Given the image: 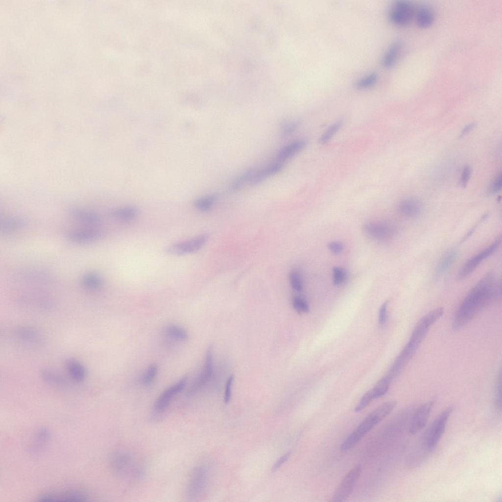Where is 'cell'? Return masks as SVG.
<instances>
[{
	"label": "cell",
	"mask_w": 502,
	"mask_h": 502,
	"mask_svg": "<svg viewBox=\"0 0 502 502\" xmlns=\"http://www.w3.org/2000/svg\"><path fill=\"white\" fill-rule=\"evenodd\" d=\"M69 213L74 219L84 224L96 225L101 222V218L98 213L89 210L73 207L70 209Z\"/></svg>",
	"instance_id": "cell-19"
},
{
	"label": "cell",
	"mask_w": 502,
	"mask_h": 502,
	"mask_svg": "<svg viewBox=\"0 0 502 502\" xmlns=\"http://www.w3.org/2000/svg\"><path fill=\"white\" fill-rule=\"evenodd\" d=\"M27 225L26 221L18 216H10L1 219L0 231L4 234H10L24 228Z\"/></svg>",
	"instance_id": "cell-20"
},
{
	"label": "cell",
	"mask_w": 502,
	"mask_h": 502,
	"mask_svg": "<svg viewBox=\"0 0 502 502\" xmlns=\"http://www.w3.org/2000/svg\"><path fill=\"white\" fill-rule=\"evenodd\" d=\"M444 308L434 309L424 316L417 323L410 339L403 349L413 356L419 346L426 336L430 327L443 315Z\"/></svg>",
	"instance_id": "cell-4"
},
{
	"label": "cell",
	"mask_w": 502,
	"mask_h": 502,
	"mask_svg": "<svg viewBox=\"0 0 502 502\" xmlns=\"http://www.w3.org/2000/svg\"><path fill=\"white\" fill-rule=\"evenodd\" d=\"M40 376L46 382L52 385L64 386L67 384V382L63 376L51 369H43Z\"/></svg>",
	"instance_id": "cell-29"
},
{
	"label": "cell",
	"mask_w": 502,
	"mask_h": 502,
	"mask_svg": "<svg viewBox=\"0 0 502 502\" xmlns=\"http://www.w3.org/2000/svg\"><path fill=\"white\" fill-rule=\"evenodd\" d=\"M471 175V169L469 165H466L463 168L462 172L460 184L462 187H465L470 178Z\"/></svg>",
	"instance_id": "cell-44"
},
{
	"label": "cell",
	"mask_w": 502,
	"mask_h": 502,
	"mask_svg": "<svg viewBox=\"0 0 502 502\" xmlns=\"http://www.w3.org/2000/svg\"><path fill=\"white\" fill-rule=\"evenodd\" d=\"M402 47V42L399 40L395 41L390 45L381 59V63L384 68L389 69L395 65L398 58Z\"/></svg>",
	"instance_id": "cell-23"
},
{
	"label": "cell",
	"mask_w": 502,
	"mask_h": 502,
	"mask_svg": "<svg viewBox=\"0 0 502 502\" xmlns=\"http://www.w3.org/2000/svg\"><path fill=\"white\" fill-rule=\"evenodd\" d=\"M216 199V197L214 195L199 198L195 201V206L198 210L201 211H208L214 204Z\"/></svg>",
	"instance_id": "cell-33"
},
{
	"label": "cell",
	"mask_w": 502,
	"mask_h": 502,
	"mask_svg": "<svg viewBox=\"0 0 502 502\" xmlns=\"http://www.w3.org/2000/svg\"><path fill=\"white\" fill-rule=\"evenodd\" d=\"M82 285L87 289L96 290L100 288L103 284L102 277L95 272H88L83 275L81 280Z\"/></svg>",
	"instance_id": "cell-28"
},
{
	"label": "cell",
	"mask_w": 502,
	"mask_h": 502,
	"mask_svg": "<svg viewBox=\"0 0 502 502\" xmlns=\"http://www.w3.org/2000/svg\"><path fill=\"white\" fill-rule=\"evenodd\" d=\"M109 466L112 472L121 478H135L140 476L141 470L130 453L118 451L113 453L109 459Z\"/></svg>",
	"instance_id": "cell-3"
},
{
	"label": "cell",
	"mask_w": 502,
	"mask_h": 502,
	"mask_svg": "<svg viewBox=\"0 0 502 502\" xmlns=\"http://www.w3.org/2000/svg\"><path fill=\"white\" fill-rule=\"evenodd\" d=\"M88 497L83 491L76 489H63L41 494L38 501L81 502L87 501Z\"/></svg>",
	"instance_id": "cell-12"
},
{
	"label": "cell",
	"mask_w": 502,
	"mask_h": 502,
	"mask_svg": "<svg viewBox=\"0 0 502 502\" xmlns=\"http://www.w3.org/2000/svg\"><path fill=\"white\" fill-rule=\"evenodd\" d=\"M453 409L452 406L447 407L431 424L425 439V444L428 450H433L442 438Z\"/></svg>",
	"instance_id": "cell-6"
},
{
	"label": "cell",
	"mask_w": 502,
	"mask_h": 502,
	"mask_svg": "<svg viewBox=\"0 0 502 502\" xmlns=\"http://www.w3.org/2000/svg\"><path fill=\"white\" fill-rule=\"evenodd\" d=\"M501 296V284L493 274L484 276L470 291L461 302L453 319L452 327L458 330L468 323L483 308Z\"/></svg>",
	"instance_id": "cell-1"
},
{
	"label": "cell",
	"mask_w": 502,
	"mask_h": 502,
	"mask_svg": "<svg viewBox=\"0 0 502 502\" xmlns=\"http://www.w3.org/2000/svg\"><path fill=\"white\" fill-rule=\"evenodd\" d=\"M188 377L183 376L178 381L163 391L156 399L153 407V413L155 415H161L169 407L174 398L185 388Z\"/></svg>",
	"instance_id": "cell-8"
},
{
	"label": "cell",
	"mask_w": 502,
	"mask_h": 502,
	"mask_svg": "<svg viewBox=\"0 0 502 502\" xmlns=\"http://www.w3.org/2000/svg\"><path fill=\"white\" fill-rule=\"evenodd\" d=\"M292 305L299 313H305L309 310V305L306 301L301 297L296 296L292 299Z\"/></svg>",
	"instance_id": "cell-38"
},
{
	"label": "cell",
	"mask_w": 502,
	"mask_h": 502,
	"mask_svg": "<svg viewBox=\"0 0 502 502\" xmlns=\"http://www.w3.org/2000/svg\"><path fill=\"white\" fill-rule=\"evenodd\" d=\"M363 230L367 236L376 241L383 242L391 239L395 233L394 226L387 222H370L365 224Z\"/></svg>",
	"instance_id": "cell-11"
},
{
	"label": "cell",
	"mask_w": 502,
	"mask_h": 502,
	"mask_svg": "<svg viewBox=\"0 0 502 502\" xmlns=\"http://www.w3.org/2000/svg\"><path fill=\"white\" fill-rule=\"evenodd\" d=\"M392 411L391 405L388 402H384L371 412L346 439L341 446V450L345 451L354 447Z\"/></svg>",
	"instance_id": "cell-2"
},
{
	"label": "cell",
	"mask_w": 502,
	"mask_h": 502,
	"mask_svg": "<svg viewBox=\"0 0 502 502\" xmlns=\"http://www.w3.org/2000/svg\"><path fill=\"white\" fill-rule=\"evenodd\" d=\"M102 236V231L95 228L72 229L64 233L66 239L77 244L93 243L100 239Z\"/></svg>",
	"instance_id": "cell-15"
},
{
	"label": "cell",
	"mask_w": 502,
	"mask_h": 502,
	"mask_svg": "<svg viewBox=\"0 0 502 502\" xmlns=\"http://www.w3.org/2000/svg\"><path fill=\"white\" fill-rule=\"evenodd\" d=\"M433 405L434 401H430L423 403L417 409L410 425L409 431L411 434H417L425 427Z\"/></svg>",
	"instance_id": "cell-16"
},
{
	"label": "cell",
	"mask_w": 502,
	"mask_h": 502,
	"mask_svg": "<svg viewBox=\"0 0 502 502\" xmlns=\"http://www.w3.org/2000/svg\"><path fill=\"white\" fill-rule=\"evenodd\" d=\"M283 163V162L276 160L262 169L255 172H254L249 182L250 184L251 185L257 184L266 177L276 174L282 169Z\"/></svg>",
	"instance_id": "cell-21"
},
{
	"label": "cell",
	"mask_w": 502,
	"mask_h": 502,
	"mask_svg": "<svg viewBox=\"0 0 502 502\" xmlns=\"http://www.w3.org/2000/svg\"><path fill=\"white\" fill-rule=\"evenodd\" d=\"M414 14V7L409 1L399 0L392 4L389 12V18L394 25L404 26L410 22Z\"/></svg>",
	"instance_id": "cell-9"
},
{
	"label": "cell",
	"mask_w": 502,
	"mask_h": 502,
	"mask_svg": "<svg viewBox=\"0 0 502 502\" xmlns=\"http://www.w3.org/2000/svg\"><path fill=\"white\" fill-rule=\"evenodd\" d=\"M13 334L16 339L26 344L38 343L41 340V335L38 331L28 326L16 328L13 331Z\"/></svg>",
	"instance_id": "cell-22"
},
{
	"label": "cell",
	"mask_w": 502,
	"mask_h": 502,
	"mask_svg": "<svg viewBox=\"0 0 502 502\" xmlns=\"http://www.w3.org/2000/svg\"><path fill=\"white\" fill-rule=\"evenodd\" d=\"M434 13L433 10L427 6H422L418 9L416 14V22L421 28L430 26L434 20Z\"/></svg>",
	"instance_id": "cell-27"
},
{
	"label": "cell",
	"mask_w": 502,
	"mask_h": 502,
	"mask_svg": "<svg viewBox=\"0 0 502 502\" xmlns=\"http://www.w3.org/2000/svg\"><path fill=\"white\" fill-rule=\"evenodd\" d=\"M373 400L370 391L369 390L364 394L359 402L355 407V412H358L364 409Z\"/></svg>",
	"instance_id": "cell-40"
},
{
	"label": "cell",
	"mask_w": 502,
	"mask_h": 502,
	"mask_svg": "<svg viewBox=\"0 0 502 502\" xmlns=\"http://www.w3.org/2000/svg\"><path fill=\"white\" fill-rule=\"evenodd\" d=\"M501 373L498 376L496 384L495 391V403L498 408H501L502 402V386H501Z\"/></svg>",
	"instance_id": "cell-42"
},
{
	"label": "cell",
	"mask_w": 502,
	"mask_h": 502,
	"mask_svg": "<svg viewBox=\"0 0 502 502\" xmlns=\"http://www.w3.org/2000/svg\"><path fill=\"white\" fill-rule=\"evenodd\" d=\"M343 125L342 120L338 121L331 125L322 134L320 142L325 144L328 142L330 139L340 129Z\"/></svg>",
	"instance_id": "cell-36"
},
{
	"label": "cell",
	"mask_w": 502,
	"mask_h": 502,
	"mask_svg": "<svg viewBox=\"0 0 502 502\" xmlns=\"http://www.w3.org/2000/svg\"><path fill=\"white\" fill-rule=\"evenodd\" d=\"M501 238H498L487 248L469 259L463 265L458 274V278L463 279L472 274L485 258L491 255L499 247Z\"/></svg>",
	"instance_id": "cell-10"
},
{
	"label": "cell",
	"mask_w": 502,
	"mask_h": 502,
	"mask_svg": "<svg viewBox=\"0 0 502 502\" xmlns=\"http://www.w3.org/2000/svg\"><path fill=\"white\" fill-rule=\"evenodd\" d=\"M475 127V123H470L468 125L466 126L461 131V132L459 134V137H463L464 136H465V135L468 133L470 131H471Z\"/></svg>",
	"instance_id": "cell-49"
},
{
	"label": "cell",
	"mask_w": 502,
	"mask_h": 502,
	"mask_svg": "<svg viewBox=\"0 0 502 502\" xmlns=\"http://www.w3.org/2000/svg\"><path fill=\"white\" fill-rule=\"evenodd\" d=\"M138 210L132 206L120 207L111 212V215L116 220L124 223L132 221L137 217Z\"/></svg>",
	"instance_id": "cell-25"
},
{
	"label": "cell",
	"mask_w": 502,
	"mask_h": 502,
	"mask_svg": "<svg viewBox=\"0 0 502 502\" xmlns=\"http://www.w3.org/2000/svg\"><path fill=\"white\" fill-rule=\"evenodd\" d=\"M234 378V375H231L228 376L226 381L224 395V402L226 403H228L230 400L231 395V387Z\"/></svg>",
	"instance_id": "cell-41"
},
{
	"label": "cell",
	"mask_w": 502,
	"mask_h": 502,
	"mask_svg": "<svg viewBox=\"0 0 502 502\" xmlns=\"http://www.w3.org/2000/svg\"><path fill=\"white\" fill-rule=\"evenodd\" d=\"M377 75L376 72H370L358 78L354 83L357 89H366L373 86L376 82Z\"/></svg>",
	"instance_id": "cell-32"
},
{
	"label": "cell",
	"mask_w": 502,
	"mask_h": 502,
	"mask_svg": "<svg viewBox=\"0 0 502 502\" xmlns=\"http://www.w3.org/2000/svg\"><path fill=\"white\" fill-rule=\"evenodd\" d=\"M157 372V365L156 363L150 364L141 378V384L144 386L150 385L156 377Z\"/></svg>",
	"instance_id": "cell-35"
},
{
	"label": "cell",
	"mask_w": 502,
	"mask_h": 502,
	"mask_svg": "<svg viewBox=\"0 0 502 502\" xmlns=\"http://www.w3.org/2000/svg\"><path fill=\"white\" fill-rule=\"evenodd\" d=\"M254 172L252 169L244 172L232 182L229 186V190L231 191H237L240 189L245 183L249 182Z\"/></svg>",
	"instance_id": "cell-34"
},
{
	"label": "cell",
	"mask_w": 502,
	"mask_h": 502,
	"mask_svg": "<svg viewBox=\"0 0 502 502\" xmlns=\"http://www.w3.org/2000/svg\"><path fill=\"white\" fill-rule=\"evenodd\" d=\"M387 305L388 302L386 301L381 305L379 310L378 322L381 325L384 324L386 320Z\"/></svg>",
	"instance_id": "cell-45"
},
{
	"label": "cell",
	"mask_w": 502,
	"mask_h": 502,
	"mask_svg": "<svg viewBox=\"0 0 502 502\" xmlns=\"http://www.w3.org/2000/svg\"><path fill=\"white\" fill-rule=\"evenodd\" d=\"M399 211L402 216L413 218L418 216L422 211L423 204L415 198H408L402 200L398 206Z\"/></svg>",
	"instance_id": "cell-17"
},
{
	"label": "cell",
	"mask_w": 502,
	"mask_h": 502,
	"mask_svg": "<svg viewBox=\"0 0 502 502\" xmlns=\"http://www.w3.org/2000/svg\"><path fill=\"white\" fill-rule=\"evenodd\" d=\"M166 334L169 337L180 341H186L189 338L187 331L183 327L174 324L168 325L165 329Z\"/></svg>",
	"instance_id": "cell-30"
},
{
	"label": "cell",
	"mask_w": 502,
	"mask_h": 502,
	"mask_svg": "<svg viewBox=\"0 0 502 502\" xmlns=\"http://www.w3.org/2000/svg\"><path fill=\"white\" fill-rule=\"evenodd\" d=\"M213 372V350L211 345L207 348L204 366L201 373L189 388L187 397H190L201 389L210 380Z\"/></svg>",
	"instance_id": "cell-14"
},
{
	"label": "cell",
	"mask_w": 502,
	"mask_h": 502,
	"mask_svg": "<svg viewBox=\"0 0 502 502\" xmlns=\"http://www.w3.org/2000/svg\"><path fill=\"white\" fill-rule=\"evenodd\" d=\"M289 280L292 288L297 291H301L303 288V284L300 274L296 271H292L289 275Z\"/></svg>",
	"instance_id": "cell-37"
},
{
	"label": "cell",
	"mask_w": 502,
	"mask_h": 502,
	"mask_svg": "<svg viewBox=\"0 0 502 502\" xmlns=\"http://www.w3.org/2000/svg\"><path fill=\"white\" fill-rule=\"evenodd\" d=\"M333 271V281L335 285H340L345 281L347 273L346 270L339 267H334L332 269Z\"/></svg>",
	"instance_id": "cell-39"
},
{
	"label": "cell",
	"mask_w": 502,
	"mask_h": 502,
	"mask_svg": "<svg viewBox=\"0 0 502 502\" xmlns=\"http://www.w3.org/2000/svg\"><path fill=\"white\" fill-rule=\"evenodd\" d=\"M306 142L303 140L294 141L282 148L277 155V160L284 162L285 160L292 157L303 149Z\"/></svg>",
	"instance_id": "cell-24"
},
{
	"label": "cell",
	"mask_w": 502,
	"mask_h": 502,
	"mask_svg": "<svg viewBox=\"0 0 502 502\" xmlns=\"http://www.w3.org/2000/svg\"><path fill=\"white\" fill-rule=\"evenodd\" d=\"M208 239L206 234H203L192 239L179 242L169 246L166 251L174 255L193 253L199 251L206 244Z\"/></svg>",
	"instance_id": "cell-13"
},
{
	"label": "cell",
	"mask_w": 502,
	"mask_h": 502,
	"mask_svg": "<svg viewBox=\"0 0 502 502\" xmlns=\"http://www.w3.org/2000/svg\"><path fill=\"white\" fill-rule=\"evenodd\" d=\"M298 123L296 122H291L285 124L281 129V135L286 137L293 133L297 128Z\"/></svg>",
	"instance_id": "cell-43"
},
{
	"label": "cell",
	"mask_w": 502,
	"mask_h": 502,
	"mask_svg": "<svg viewBox=\"0 0 502 502\" xmlns=\"http://www.w3.org/2000/svg\"><path fill=\"white\" fill-rule=\"evenodd\" d=\"M65 367L67 372L72 380L79 382L83 381L87 375L85 367L79 360L70 358L66 360Z\"/></svg>",
	"instance_id": "cell-18"
},
{
	"label": "cell",
	"mask_w": 502,
	"mask_h": 502,
	"mask_svg": "<svg viewBox=\"0 0 502 502\" xmlns=\"http://www.w3.org/2000/svg\"><path fill=\"white\" fill-rule=\"evenodd\" d=\"M327 247L331 252L337 254L342 251L344 248V245L340 241H333L329 243Z\"/></svg>",
	"instance_id": "cell-46"
},
{
	"label": "cell",
	"mask_w": 502,
	"mask_h": 502,
	"mask_svg": "<svg viewBox=\"0 0 502 502\" xmlns=\"http://www.w3.org/2000/svg\"><path fill=\"white\" fill-rule=\"evenodd\" d=\"M290 455V452L286 453L283 455L281 456L278 460L274 463L272 467V470L273 472L277 470L285 462H286L289 458Z\"/></svg>",
	"instance_id": "cell-48"
},
{
	"label": "cell",
	"mask_w": 502,
	"mask_h": 502,
	"mask_svg": "<svg viewBox=\"0 0 502 502\" xmlns=\"http://www.w3.org/2000/svg\"><path fill=\"white\" fill-rule=\"evenodd\" d=\"M456 257V252L451 250L444 253L439 260L435 268V274L440 276L445 274L452 266Z\"/></svg>",
	"instance_id": "cell-26"
},
{
	"label": "cell",
	"mask_w": 502,
	"mask_h": 502,
	"mask_svg": "<svg viewBox=\"0 0 502 502\" xmlns=\"http://www.w3.org/2000/svg\"><path fill=\"white\" fill-rule=\"evenodd\" d=\"M391 381L387 375L380 379L375 387L370 390L373 399L384 395L389 389Z\"/></svg>",
	"instance_id": "cell-31"
},
{
	"label": "cell",
	"mask_w": 502,
	"mask_h": 502,
	"mask_svg": "<svg viewBox=\"0 0 502 502\" xmlns=\"http://www.w3.org/2000/svg\"><path fill=\"white\" fill-rule=\"evenodd\" d=\"M502 174L500 173L496 177L495 179L494 180V182L492 184L491 188V192L492 193H496L500 191L502 188Z\"/></svg>",
	"instance_id": "cell-47"
},
{
	"label": "cell",
	"mask_w": 502,
	"mask_h": 502,
	"mask_svg": "<svg viewBox=\"0 0 502 502\" xmlns=\"http://www.w3.org/2000/svg\"><path fill=\"white\" fill-rule=\"evenodd\" d=\"M207 471L204 466L199 465L191 472L184 489L187 501H193L202 493L206 486Z\"/></svg>",
	"instance_id": "cell-5"
},
{
	"label": "cell",
	"mask_w": 502,
	"mask_h": 502,
	"mask_svg": "<svg viewBox=\"0 0 502 502\" xmlns=\"http://www.w3.org/2000/svg\"><path fill=\"white\" fill-rule=\"evenodd\" d=\"M361 472L362 466L360 464H357L351 469L342 478L330 502L345 501L351 493Z\"/></svg>",
	"instance_id": "cell-7"
}]
</instances>
